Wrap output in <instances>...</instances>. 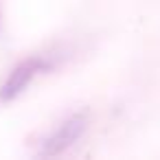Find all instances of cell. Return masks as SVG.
<instances>
[{
  "mask_svg": "<svg viewBox=\"0 0 160 160\" xmlns=\"http://www.w3.org/2000/svg\"><path fill=\"white\" fill-rule=\"evenodd\" d=\"M51 68V64L44 59V57H31V59H24L20 62L11 72L9 77L5 79V83L0 86V101H13L16 97H20L27 86L40 75V72H46Z\"/></svg>",
  "mask_w": 160,
  "mask_h": 160,
  "instance_id": "obj_2",
  "label": "cell"
},
{
  "mask_svg": "<svg viewBox=\"0 0 160 160\" xmlns=\"http://www.w3.org/2000/svg\"><path fill=\"white\" fill-rule=\"evenodd\" d=\"M86 127H88V114L86 112H77V114L68 116L51 136L44 138L42 149H40V156L42 158H46V156L51 158V156L64 153L68 147H72L81 138V134L86 132Z\"/></svg>",
  "mask_w": 160,
  "mask_h": 160,
  "instance_id": "obj_1",
  "label": "cell"
}]
</instances>
